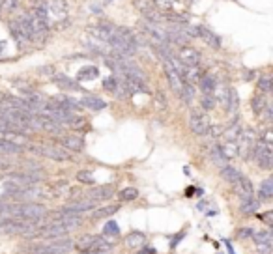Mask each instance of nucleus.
Here are the masks:
<instances>
[{
	"instance_id": "1",
	"label": "nucleus",
	"mask_w": 273,
	"mask_h": 254,
	"mask_svg": "<svg viewBox=\"0 0 273 254\" xmlns=\"http://www.w3.org/2000/svg\"><path fill=\"white\" fill-rule=\"evenodd\" d=\"M8 215L38 224L40 220L45 219L47 208H45L44 204H38V202H19V204H10Z\"/></svg>"
},
{
	"instance_id": "2",
	"label": "nucleus",
	"mask_w": 273,
	"mask_h": 254,
	"mask_svg": "<svg viewBox=\"0 0 273 254\" xmlns=\"http://www.w3.org/2000/svg\"><path fill=\"white\" fill-rule=\"evenodd\" d=\"M73 247H77L80 252H84V254H88V252H108V250L112 248V243L107 241L105 238H100V236H90V234H86V236L79 238L77 243H75Z\"/></svg>"
},
{
	"instance_id": "3",
	"label": "nucleus",
	"mask_w": 273,
	"mask_h": 254,
	"mask_svg": "<svg viewBox=\"0 0 273 254\" xmlns=\"http://www.w3.org/2000/svg\"><path fill=\"white\" fill-rule=\"evenodd\" d=\"M252 156H254V161L262 170H272L273 166V146L272 144H266L258 138V142H254L252 146Z\"/></svg>"
},
{
	"instance_id": "4",
	"label": "nucleus",
	"mask_w": 273,
	"mask_h": 254,
	"mask_svg": "<svg viewBox=\"0 0 273 254\" xmlns=\"http://www.w3.org/2000/svg\"><path fill=\"white\" fill-rule=\"evenodd\" d=\"M189 127H191L193 134H196V136H204L210 127V118L206 114L194 110V112H191V118H189Z\"/></svg>"
},
{
	"instance_id": "5",
	"label": "nucleus",
	"mask_w": 273,
	"mask_h": 254,
	"mask_svg": "<svg viewBox=\"0 0 273 254\" xmlns=\"http://www.w3.org/2000/svg\"><path fill=\"white\" fill-rule=\"evenodd\" d=\"M116 194L114 190V185H100V187H94L86 192V198L88 200H92V202H105V200H110V198Z\"/></svg>"
},
{
	"instance_id": "6",
	"label": "nucleus",
	"mask_w": 273,
	"mask_h": 254,
	"mask_svg": "<svg viewBox=\"0 0 273 254\" xmlns=\"http://www.w3.org/2000/svg\"><path fill=\"white\" fill-rule=\"evenodd\" d=\"M178 60H180L186 68H194L200 64V52L194 49V47H189V45H184L180 50H178Z\"/></svg>"
},
{
	"instance_id": "7",
	"label": "nucleus",
	"mask_w": 273,
	"mask_h": 254,
	"mask_svg": "<svg viewBox=\"0 0 273 254\" xmlns=\"http://www.w3.org/2000/svg\"><path fill=\"white\" fill-rule=\"evenodd\" d=\"M114 30L116 26L114 24H110V22H101V24H96V26H90L88 32L92 38L96 40H101V42H110V38L114 36Z\"/></svg>"
},
{
	"instance_id": "8",
	"label": "nucleus",
	"mask_w": 273,
	"mask_h": 254,
	"mask_svg": "<svg viewBox=\"0 0 273 254\" xmlns=\"http://www.w3.org/2000/svg\"><path fill=\"white\" fill-rule=\"evenodd\" d=\"M15 24H17V28L24 36V40L26 42H34V30H32V21H30V14H21L14 17Z\"/></svg>"
},
{
	"instance_id": "9",
	"label": "nucleus",
	"mask_w": 273,
	"mask_h": 254,
	"mask_svg": "<svg viewBox=\"0 0 273 254\" xmlns=\"http://www.w3.org/2000/svg\"><path fill=\"white\" fill-rule=\"evenodd\" d=\"M94 208H96V202H92V200L86 198V200H79V202H75V204L66 206L62 210H58V213H64V215H80V213L90 212Z\"/></svg>"
},
{
	"instance_id": "10",
	"label": "nucleus",
	"mask_w": 273,
	"mask_h": 254,
	"mask_svg": "<svg viewBox=\"0 0 273 254\" xmlns=\"http://www.w3.org/2000/svg\"><path fill=\"white\" fill-rule=\"evenodd\" d=\"M68 228L66 226H60V224H47V226H40L38 230V238H49V240H56V238H64L68 236Z\"/></svg>"
},
{
	"instance_id": "11",
	"label": "nucleus",
	"mask_w": 273,
	"mask_h": 254,
	"mask_svg": "<svg viewBox=\"0 0 273 254\" xmlns=\"http://www.w3.org/2000/svg\"><path fill=\"white\" fill-rule=\"evenodd\" d=\"M40 154L52 159V161H60V162L70 159V154L66 152V148H62V146H52V144L42 146V148H40Z\"/></svg>"
},
{
	"instance_id": "12",
	"label": "nucleus",
	"mask_w": 273,
	"mask_h": 254,
	"mask_svg": "<svg viewBox=\"0 0 273 254\" xmlns=\"http://www.w3.org/2000/svg\"><path fill=\"white\" fill-rule=\"evenodd\" d=\"M163 70H165V75H166V80H168V84H170V88H172L174 92L180 96L182 92V86H184V80H182V77L176 73V71L172 70V66L168 64V60L166 58H163Z\"/></svg>"
},
{
	"instance_id": "13",
	"label": "nucleus",
	"mask_w": 273,
	"mask_h": 254,
	"mask_svg": "<svg viewBox=\"0 0 273 254\" xmlns=\"http://www.w3.org/2000/svg\"><path fill=\"white\" fill-rule=\"evenodd\" d=\"M52 80H54V84H56L60 90H64V92H86V90L80 88V84L77 80H73L72 77L62 75V73H60V75H54Z\"/></svg>"
},
{
	"instance_id": "14",
	"label": "nucleus",
	"mask_w": 273,
	"mask_h": 254,
	"mask_svg": "<svg viewBox=\"0 0 273 254\" xmlns=\"http://www.w3.org/2000/svg\"><path fill=\"white\" fill-rule=\"evenodd\" d=\"M234 190H236V194L242 200H249V198L254 196V187H252L251 180L249 178H240L236 184H234Z\"/></svg>"
},
{
	"instance_id": "15",
	"label": "nucleus",
	"mask_w": 273,
	"mask_h": 254,
	"mask_svg": "<svg viewBox=\"0 0 273 254\" xmlns=\"http://www.w3.org/2000/svg\"><path fill=\"white\" fill-rule=\"evenodd\" d=\"M47 10L56 21H62L68 17V0H50L47 4Z\"/></svg>"
},
{
	"instance_id": "16",
	"label": "nucleus",
	"mask_w": 273,
	"mask_h": 254,
	"mask_svg": "<svg viewBox=\"0 0 273 254\" xmlns=\"http://www.w3.org/2000/svg\"><path fill=\"white\" fill-rule=\"evenodd\" d=\"M80 105L88 108V110H94V112H100V110L107 108V103L101 98H98V96H92V94H86L84 98L80 99Z\"/></svg>"
},
{
	"instance_id": "17",
	"label": "nucleus",
	"mask_w": 273,
	"mask_h": 254,
	"mask_svg": "<svg viewBox=\"0 0 273 254\" xmlns=\"http://www.w3.org/2000/svg\"><path fill=\"white\" fill-rule=\"evenodd\" d=\"M198 38L208 43V47H212V49H221V40H219V36L214 34L212 30L206 28V26H202V24H198Z\"/></svg>"
},
{
	"instance_id": "18",
	"label": "nucleus",
	"mask_w": 273,
	"mask_h": 254,
	"mask_svg": "<svg viewBox=\"0 0 273 254\" xmlns=\"http://www.w3.org/2000/svg\"><path fill=\"white\" fill-rule=\"evenodd\" d=\"M62 148L72 150V152H82L84 150V138L80 134H68L62 138Z\"/></svg>"
},
{
	"instance_id": "19",
	"label": "nucleus",
	"mask_w": 273,
	"mask_h": 254,
	"mask_svg": "<svg viewBox=\"0 0 273 254\" xmlns=\"http://www.w3.org/2000/svg\"><path fill=\"white\" fill-rule=\"evenodd\" d=\"M198 88H200L202 96H214V92L217 90V82L216 78H214V75H202L200 78H198Z\"/></svg>"
},
{
	"instance_id": "20",
	"label": "nucleus",
	"mask_w": 273,
	"mask_h": 254,
	"mask_svg": "<svg viewBox=\"0 0 273 254\" xmlns=\"http://www.w3.org/2000/svg\"><path fill=\"white\" fill-rule=\"evenodd\" d=\"M100 77V70L96 66H84L77 71V82H86V80H96Z\"/></svg>"
},
{
	"instance_id": "21",
	"label": "nucleus",
	"mask_w": 273,
	"mask_h": 254,
	"mask_svg": "<svg viewBox=\"0 0 273 254\" xmlns=\"http://www.w3.org/2000/svg\"><path fill=\"white\" fill-rule=\"evenodd\" d=\"M126 245L130 248H142L146 245V236L142 232H131L126 236Z\"/></svg>"
},
{
	"instance_id": "22",
	"label": "nucleus",
	"mask_w": 273,
	"mask_h": 254,
	"mask_svg": "<svg viewBox=\"0 0 273 254\" xmlns=\"http://www.w3.org/2000/svg\"><path fill=\"white\" fill-rule=\"evenodd\" d=\"M260 206H262V202L256 200L254 196L249 198V200H242V204H240V213H242V215H254V213L260 210Z\"/></svg>"
},
{
	"instance_id": "23",
	"label": "nucleus",
	"mask_w": 273,
	"mask_h": 254,
	"mask_svg": "<svg viewBox=\"0 0 273 254\" xmlns=\"http://www.w3.org/2000/svg\"><path fill=\"white\" fill-rule=\"evenodd\" d=\"M30 14L34 15L36 19H40V21L49 22V10H47V2H45V0L34 2V4H32V12H30Z\"/></svg>"
},
{
	"instance_id": "24",
	"label": "nucleus",
	"mask_w": 273,
	"mask_h": 254,
	"mask_svg": "<svg viewBox=\"0 0 273 254\" xmlns=\"http://www.w3.org/2000/svg\"><path fill=\"white\" fill-rule=\"evenodd\" d=\"M210 157H212L214 164H217L219 168H223V166H226V164H228V159L224 157L221 146H217V144H214V146L210 148Z\"/></svg>"
},
{
	"instance_id": "25",
	"label": "nucleus",
	"mask_w": 273,
	"mask_h": 254,
	"mask_svg": "<svg viewBox=\"0 0 273 254\" xmlns=\"http://www.w3.org/2000/svg\"><path fill=\"white\" fill-rule=\"evenodd\" d=\"M221 178H223L226 184H236L238 180L242 178V172L236 168V166H230V164H226V166H223L221 168Z\"/></svg>"
},
{
	"instance_id": "26",
	"label": "nucleus",
	"mask_w": 273,
	"mask_h": 254,
	"mask_svg": "<svg viewBox=\"0 0 273 254\" xmlns=\"http://www.w3.org/2000/svg\"><path fill=\"white\" fill-rule=\"evenodd\" d=\"M268 105V99H266V94H254L251 99V108H252V112L256 114V116H260L262 114V110L266 108Z\"/></svg>"
},
{
	"instance_id": "27",
	"label": "nucleus",
	"mask_w": 273,
	"mask_h": 254,
	"mask_svg": "<svg viewBox=\"0 0 273 254\" xmlns=\"http://www.w3.org/2000/svg\"><path fill=\"white\" fill-rule=\"evenodd\" d=\"M238 108H240V98H238V92L234 90V88H228V101H226V106H224V112L236 114Z\"/></svg>"
},
{
	"instance_id": "28",
	"label": "nucleus",
	"mask_w": 273,
	"mask_h": 254,
	"mask_svg": "<svg viewBox=\"0 0 273 254\" xmlns=\"http://www.w3.org/2000/svg\"><path fill=\"white\" fill-rule=\"evenodd\" d=\"M273 196V180L272 178H268L264 180L262 184H260V189H258V200H272Z\"/></svg>"
},
{
	"instance_id": "29",
	"label": "nucleus",
	"mask_w": 273,
	"mask_h": 254,
	"mask_svg": "<svg viewBox=\"0 0 273 254\" xmlns=\"http://www.w3.org/2000/svg\"><path fill=\"white\" fill-rule=\"evenodd\" d=\"M8 28H10V34H12V38H14V42L17 43V47H24L26 45V40H24V36L19 32V28H17V24H15L14 19H10L8 21Z\"/></svg>"
},
{
	"instance_id": "30",
	"label": "nucleus",
	"mask_w": 273,
	"mask_h": 254,
	"mask_svg": "<svg viewBox=\"0 0 273 254\" xmlns=\"http://www.w3.org/2000/svg\"><path fill=\"white\" fill-rule=\"evenodd\" d=\"M22 148L17 146L14 142H10L8 138H0V154H8V156H15V154H21Z\"/></svg>"
},
{
	"instance_id": "31",
	"label": "nucleus",
	"mask_w": 273,
	"mask_h": 254,
	"mask_svg": "<svg viewBox=\"0 0 273 254\" xmlns=\"http://www.w3.org/2000/svg\"><path fill=\"white\" fill-rule=\"evenodd\" d=\"M118 210H120V206H103V208H100V210H96V212L92 213V219L98 220V219L110 217V215H114Z\"/></svg>"
},
{
	"instance_id": "32",
	"label": "nucleus",
	"mask_w": 273,
	"mask_h": 254,
	"mask_svg": "<svg viewBox=\"0 0 273 254\" xmlns=\"http://www.w3.org/2000/svg\"><path fill=\"white\" fill-rule=\"evenodd\" d=\"M221 150H223L226 159H234V157L240 156V146H238L236 140H226L223 146H221Z\"/></svg>"
},
{
	"instance_id": "33",
	"label": "nucleus",
	"mask_w": 273,
	"mask_h": 254,
	"mask_svg": "<svg viewBox=\"0 0 273 254\" xmlns=\"http://www.w3.org/2000/svg\"><path fill=\"white\" fill-rule=\"evenodd\" d=\"M252 240L258 247V245H272L273 238L270 230H260V232H252Z\"/></svg>"
},
{
	"instance_id": "34",
	"label": "nucleus",
	"mask_w": 273,
	"mask_h": 254,
	"mask_svg": "<svg viewBox=\"0 0 273 254\" xmlns=\"http://www.w3.org/2000/svg\"><path fill=\"white\" fill-rule=\"evenodd\" d=\"M244 127H242V124L238 122V118H234V120L230 122L228 129L224 131V136H226V140H236L238 134H240V131H242Z\"/></svg>"
},
{
	"instance_id": "35",
	"label": "nucleus",
	"mask_w": 273,
	"mask_h": 254,
	"mask_svg": "<svg viewBox=\"0 0 273 254\" xmlns=\"http://www.w3.org/2000/svg\"><path fill=\"white\" fill-rule=\"evenodd\" d=\"M258 90L262 94H270L273 90V77L272 75H260L258 77Z\"/></svg>"
},
{
	"instance_id": "36",
	"label": "nucleus",
	"mask_w": 273,
	"mask_h": 254,
	"mask_svg": "<svg viewBox=\"0 0 273 254\" xmlns=\"http://www.w3.org/2000/svg\"><path fill=\"white\" fill-rule=\"evenodd\" d=\"M118 198H120L122 202H133V200L138 198V190H136L135 187H126V189H122L118 192Z\"/></svg>"
},
{
	"instance_id": "37",
	"label": "nucleus",
	"mask_w": 273,
	"mask_h": 254,
	"mask_svg": "<svg viewBox=\"0 0 273 254\" xmlns=\"http://www.w3.org/2000/svg\"><path fill=\"white\" fill-rule=\"evenodd\" d=\"M180 98L186 101V103H191L194 98V86L191 82H186L184 80V86H182V92H180Z\"/></svg>"
},
{
	"instance_id": "38",
	"label": "nucleus",
	"mask_w": 273,
	"mask_h": 254,
	"mask_svg": "<svg viewBox=\"0 0 273 254\" xmlns=\"http://www.w3.org/2000/svg\"><path fill=\"white\" fill-rule=\"evenodd\" d=\"M135 6L138 12H142L144 15H148L150 12L156 10V4H154V0H135Z\"/></svg>"
},
{
	"instance_id": "39",
	"label": "nucleus",
	"mask_w": 273,
	"mask_h": 254,
	"mask_svg": "<svg viewBox=\"0 0 273 254\" xmlns=\"http://www.w3.org/2000/svg\"><path fill=\"white\" fill-rule=\"evenodd\" d=\"M103 236H107V238H116V236H120V228L116 224L114 220H107L105 226H103Z\"/></svg>"
},
{
	"instance_id": "40",
	"label": "nucleus",
	"mask_w": 273,
	"mask_h": 254,
	"mask_svg": "<svg viewBox=\"0 0 273 254\" xmlns=\"http://www.w3.org/2000/svg\"><path fill=\"white\" fill-rule=\"evenodd\" d=\"M77 182L84 185H94L96 184V178H94V174L90 170H79L77 172Z\"/></svg>"
},
{
	"instance_id": "41",
	"label": "nucleus",
	"mask_w": 273,
	"mask_h": 254,
	"mask_svg": "<svg viewBox=\"0 0 273 254\" xmlns=\"http://www.w3.org/2000/svg\"><path fill=\"white\" fill-rule=\"evenodd\" d=\"M84 124H86V120H84L82 116H75V114H73L70 120L66 122V126L70 127V129H73V131H79V129H82Z\"/></svg>"
},
{
	"instance_id": "42",
	"label": "nucleus",
	"mask_w": 273,
	"mask_h": 254,
	"mask_svg": "<svg viewBox=\"0 0 273 254\" xmlns=\"http://www.w3.org/2000/svg\"><path fill=\"white\" fill-rule=\"evenodd\" d=\"M103 88L107 90V92L110 94H116V90H118V78L114 77V75H108V77L103 78Z\"/></svg>"
},
{
	"instance_id": "43",
	"label": "nucleus",
	"mask_w": 273,
	"mask_h": 254,
	"mask_svg": "<svg viewBox=\"0 0 273 254\" xmlns=\"http://www.w3.org/2000/svg\"><path fill=\"white\" fill-rule=\"evenodd\" d=\"M176 2L178 0H154V4L158 10H163V12H172L176 8Z\"/></svg>"
},
{
	"instance_id": "44",
	"label": "nucleus",
	"mask_w": 273,
	"mask_h": 254,
	"mask_svg": "<svg viewBox=\"0 0 273 254\" xmlns=\"http://www.w3.org/2000/svg\"><path fill=\"white\" fill-rule=\"evenodd\" d=\"M216 105H217V101L214 96H202L200 98V106L206 110V112H208V110H214Z\"/></svg>"
},
{
	"instance_id": "45",
	"label": "nucleus",
	"mask_w": 273,
	"mask_h": 254,
	"mask_svg": "<svg viewBox=\"0 0 273 254\" xmlns=\"http://www.w3.org/2000/svg\"><path fill=\"white\" fill-rule=\"evenodd\" d=\"M19 2L21 0H2V10L8 12V14H14L19 10Z\"/></svg>"
},
{
	"instance_id": "46",
	"label": "nucleus",
	"mask_w": 273,
	"mask_h": 254,
	"mask_svg": "<svg viewBox=\"0 0 273 254\" xmlns=\"http://www.w3.org/2000/svg\"><path fill=\"white\" fill-rule=\"evenodd\" d=\"M224 129L221 126H214L212 127V124H210V127H208V131H206V134H210V136H212V138H217V136H219V134L223 133Z\"/></svg>"
},
{
	"instance_id": "47",
	"label": "nucleus",
	"mask_w": 273,
	"mask_h": 254,
	"mask_svg": "<svg viewBox=\"0 0 273 254\" xmlns=\"http://www.w3.org/2000/svg\"><path fill=\"white\" fill-rule=\"evenodd\" d=\"M238 238H240V240L252 238V230H251V228H242V230H238Z\"/></svg>"
},
{
	"instance_id": "48",
	"label": "nucleus",
	"mask_w": 273,
	"mask_h": 254,
	"mask_svg": "<svg viewBox=\"0 0 273 254\" xmlns=\"http://www.w3.org/2000/svg\"><path fill=\"white\" fill-rule=\"evenodd\" d=\"M184 236H186V232H180L178 234V236H174V240H172V243H170V247H176V245H178V243H180V240L182 238H184Z\"/></svg>"
},
{
	"instance_id": "49",
	"label": "nucleus",
	"mask_w": 273,
	"mask_h": 254,
	"mask_svg": "<svg viewBox=\"0 0 273 254\" xmlns=\"http://www.w3.org/2000/svg\"><path fill=\"white\" fill-rule=\"evenodd\" d=\"M138 254H156V248H152V247H148V248H138Z\"/></svg>"
},
{
	"instance_id": "50",
	"label": "nucleus",
	"mask_w": 273,
	"mask_h": 254,
	"mask_svg": "<svg viewBox=\"0 0 273 254\" xmlns=\"http://www.w3.org/2000/svg\"><path fill=\"white\" fill-rule=\"evenodd\" d=\"M206 206H208V202H200V204H198V208L202 210V208H206ZM216 213H217V210H210L208 215H216Z\"/></svg>"
},
{
	"instance_id": "51",
	"label": "nucleus",
	"mask_w": 273,
	"mask_h": 254,
	"mask_svg": "<svg viewBox=\"0 0 273 254\" xmlns=\"http://www.w3.org/2000/svg\"><path fill=\"white\" fill-rule=\"evenodd\" d=\"M252 75H254V71H247V73H245V80H251L252 78Z\"/></svg>"
},
{
	"instance_id": "52",
	"label": "nucleus",
	"mask_w": 273,
	"mask_h": 254,
	"mask_svg": "<svg viewBox=\"0 0 273 254\" xmlns=\"http://www.w3.org/2000/svg\"><path fill=\"white\" fill-rule=\"evenodd\" d=\"M224 245H226V248H228L230 254H236V252H234V248H232V245H230V241H224Z\"/></svg>"
},
{
	"instance_id": "53",
	"label": "nucleus",
	"mask_w": 273,
	"mask_h": 254,
	"mask_svg": "<svg viewBox=\"0 0 273 254\" xmlns=\"http://www.w3.org/2000/svg\"><path fill=\"white\" fill-rule=\"evenodd\" d=\"M4 47H6V43H4V42H0V54L4 52Z\"/></svg>"
},
{
	"instance_id": "54",
	"label": "nucleus",
	"mask_w": 273,
	"mask_h": 254,
	"mask_svg": "<svg viewBox=\"0 0 273 254\" xmlns=\"http://www.w3.org/2000/svg\"><path fill=\"white\" fill-rule=\"evenodd\" d=\"M34 2H40V0H32V4H34Z\"/></svg>"
},
{
	"instance_id": "55",
	"label": "nucleus",
	"mask_w": 273,
	"mask_h": 254,
	"mask_svg": "<svg viewBox=\"0 0 273 254\" xmlns=\"http://www.w3.org/2000/svg\"><path fill=\"white\" fill-rule=\"evenodd\" d=\"M105 2H112V0H105Z\"/></svg>"
}]
</instances>
